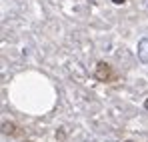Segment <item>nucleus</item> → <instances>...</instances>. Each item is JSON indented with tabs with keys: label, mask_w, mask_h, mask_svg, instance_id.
Wrapping results in <instances>:
<instances>
[{
	"label": "nucleus",
	"mask_w": 148,
	"mask_h": 142,
	"mask_svg": "<svg viewBox=\"0 0 148 142\" xmlns=\"http://www.w3.org/2000/svg\"><path fill=\"white\" fill-rule=\"evenodd\" d=\"M144 108H146V110H148V98H146V100H144Z\"/></svg>",
	"instance_id": "20e7f679"
},
{
	"label": "nucleus",
	"mask_w": 148,
	"mask_h": 142,
	"mask_svg": "<svg viewBox=\"0 0 148 142\" xmlns=\"http://www.w3.org/2000/svg\"><path fill=\"white\" fill-rule=\"evenodd\" d=\"M124 142H134V140H124Z\"/></svg>",
	"instance_id": "423d86ee"
},
{
	"label": "nucleus",
	"mask_w": 148,
	"mask_h": 142,
	"mask_svg": "<svg viewBox=\"0 0 148 142\" xmlns=\"http://www.w3.org/2000/svg\"><path fill=\"white\" fill-rule=\"evenodd\" d=\"M94 78L98 82H104V84H112V82L118 80V74H116V70L108 62H102L100 60L98 64H96V68H94Z\"/></svg>",
	"instance_id": "f257e3e1"
},
{
	"label": "nucleus",
	"mask_w": 148,
	"mask_h": 142,
	"mask_svg": "<svg viewBox=\"0 0 148 142\" xmlns=\"http://www.w3.org/2000/svg\"><path fill=\"white\" fill-rule=\"evenodd\" d=\"M22 142H34V140H22Z\"/></svg>",
	"instance_id": "39448f33"
},
{
	"label": "nucleus",
	"mask_w": 148,
	"mask_h": 142,
	"mask_svg": "<svg viewBox=\"0 0 148 142\" xmlns=\"http://www.w3.org/2000/svg\"><path fill=\"white\" fill-rule=\"evenodd\" d=\"M112 2H114V4H124L126 0H112Z\"/></svg>",
	"instance_id": "7ed1b4c3"
},
{
	"label": "nucleus",
	"mask_w": 148,
	"mask_h": 142,
	"mask_svg": "<svg viewBox=\"0 0 148 142\" xmlns=\"http://www.w3.org/2000/svg\"><path fill=\"white\" fill-rule=\"evenodd\" d=\"M18 130H20V128H18L14 122H4V124H2V132H4L6 136H16Z\"/></svg>",
	"instance_id": "f03ea898"
}]
</instances>
